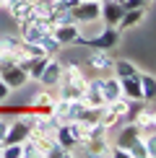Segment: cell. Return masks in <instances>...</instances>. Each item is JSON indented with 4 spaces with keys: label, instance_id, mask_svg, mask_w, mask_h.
<instances>
[{
    "label": "cell",
    "instance_id": "cell-12",
    "mask_svg": "<svg viewBox=\"0 0 156 158\" xmlns=\"http://www.w3.org/2000/svg\"><path fill=\"white\" fill-rule=\"evenodd\" d=\"M112 62H115V57L107 49H91V55H89V68L96 70V73H109Z\"/></svg>",
    "mask_w": 156,
    "mask_h": 158
},
{
    "label": "cell",
    "instance_id": "cell-30",
    "mask_svg": "<svg viewBox=\"0 0 156 158\" xmlns=\"http://www.w3.org/2000/svg\"><path fill=\"white\" fill-rule=\"evenodd\" d=\"M0 55H3V47H0Z\"/></svg>",
    "mask_w": 156,
    "mask_h": 158
},
{
    "label": "cell",
    "instance_id": "cell-9",
    "mask_svg": "<svg viewBox=\"0 0 156 158\" xmlns=\"http://www.w3.org/2000/svg\"><path fill=\"white\" fill-rule=\"evenodd\" d=\"M102 3V23L104 26H117V21L122 18V13H125V8H122V3H117V0H99Z\"/></svg>",
    "mask_w": 156,
    "mask_h": 158
},
{
    "label": "cell",
    "instance_id": "cell-20",
    "mask_svg": "<svg viewBox=\"0 0 156 158\" xmlns=\"http://www.w3.org/2000/svg\"><path fill=\"white\" fill-rule=\"evenodd\" d=\"M47 60H50L47 55H42V57H31L29 68H26L29 81H37V83H39V75H42V70H44V65H47Z\"/></svg>",
    "mask_w": 156,
    "mask_h": 158
},
{
    "label": "cell",
    "instance_id": "cell-23",
    "mask_svg": "<svg viewBox=\"0 0 156 158\" xmlns=\"http://www.w3.org/2000/svg\"><path fill=\"white\" fill-rule=\"evenodd\" d=\"M65 156H70V153H68V148L57 145V143H52L50 150H47V158H65Z\"/></svg>",
    "mask_w": 156,
    "mask_h": 158
},
{
    "label": "cell",
    "instance_id": "cell-18",
    "mask_svg": "<svg viewBox=\"0 0 156 158\" xmlns=\"http://www.w3.org/2000/svg\"><path fill=\"white\" fill-rule=\"evenodd\" d=\"M39 47L44 49V55H47V57H57V55L63 52V44L57 42L52 34H42V39H39Z\"/></svg>",
    "mask_w": 156,
    "mask_h": 158
},
{
    "label": "cell",
    "instance_id": "cell-2",
    "mask_svg": "<svg viewBox=\"0 0 156 158\" xmlns=\"http://www.w3.org/2000/svg\"><path fill=\"white\" fill-rule=\"evenodd\" d=\"M120 36H122V31L117 29V26H102L94 36L86 39V47H91V49H107L109 52L117 42H120Z\"/></svg>",
    "mask_w": 156,
    "mask_h": 158
},
{
    "label": "cell",
    "instance_id": "cell-4",
    "mask_svg": "<svg viewBox=\"0 0 156 158\" xmlns=\"http://www.w3.org/2000/svg\"><path fill=\"white\" fill-rule=\"evenodd\" d=\"M130 124H133V127L138 130L141 135L156 132V114H154V109H146V106L135 109L133 117H130Z\"/></svg>",
    "mask_w": 156,
    "mask_h": 158
},
{
    "label": "cell",
    "instance_id": "cell-26",
    "mask_svg": "<svg viewBox=\"0 0 156 158\" xmlns=\"http://www.w3.org/2000/svg\"><path fill=\"white\" fill-rule=\"evenodd\" d=\"M5 132H8V117H0V140L5 137Z\"/></svg>",
    "mask_w": 156,
    "mask_h": 158
},
{
    "label": "cell",
    "instance_id": "cell-8",
    "mask_svg": "<svg viewBox=\"0 0 156 158\" xmlns=\"http://www.w3.org/2000/svg\"><path fill=\"white\" fill-rule=\"evenodd\" d=\"M120 81V91H122V98L133 104H141L143 101V91H141V81L138 75H128V78H117Z\"/></svg>",
    "mask_w": 156,
    "mask_h": 158
},
{
    "label": "cell",
    "instance_id": "cell-28",
    "mask_svg": "<svg viewBox=\"0 0 156 158\" xmlns=\"http://www.w3.org/2000/svg\"><path fill=\"white\" fill-rule=\"evenodd\" d=\"M3 8H5V0H0V10H3Z\"/></svg>",
    "mask_w": 156,
    "mask_h": 158
},
{
    "label": "cell",
    "instance_id": "cell-6",
    "mask_svg": "<svg viewBox=\"0 0 156 158\" xmlns=\"http://www.w3.org/2000/svg\"><path fill=\"white\" fill-rule=\"evenodd\" d=\"M5 10L11 13V18L18 26L34 18V8H31V3H26V0H5Z\"/></svg>",
    "mask_w": 156,
    "mask_h": 158
},
{
    "label": "cell",
    "instance_id": "cell-10",
    "mask_svg": "<svg viewBox=\"0 0 156 158\" xmlns=\"http://www.w3.org/2000/svg\"><path fill=\"white\" fill-rule=\"evenodd\" d=\"M86 73H83V68L78 62H65L63 70H60V83H73V85H86Z\"/></svg>",
    "mask_w": 156,
    "mask_h": 158
},
{
    "label": "cell",
    "instance_id": "cell-21",
    "mask_svg": "<svg viewBox=\"0 0 156 158\" xmlns=\"http://www.w3.org/2000/svg\"><path fill=\"white\" fill-rule=\"evenodd\" d=\"M21 42H24V39L18 34H3V36H0V47H3V52H11V55L21 47Z\"/></svg>",
    "mask_w": 156,
    "mask_h": 158
},
{
    "label": "cell",
    "instance_id": "cell-5",
    "mask_svg": "<svg viewBox=\"0 0 156 158\" xmlns=\"http://www.w3.org/2000/svg\"><path fill=\"white\" fill-rule=\"evenodd\" d=\"M94 83H96V88H99V94H102V98H104V104L122 98L120 81H117L115 75H107V78H94Z\"/></svg>",
    "mask_w": 156,
    "mask_h": 158
},
{
    "label": "cell",
    "instance_id": "cell-1",
    "mask_svg": "<svg viewBox=\"0 0 156 158\" xmlns=\"http://www.w3.org/2000/svg\"><path fill=\"white\" fill-rule=\"evenodd\" d=\"M115 145L125 148L128 153H130V158H146V148H143V135H141V132H138V130H135L130 122L120 124V132H117Z\"/></svg>",
    "mask_w": 156,
    "mask_h": 158
},
{
    "label": "cell",
    "instance_id": "cell-27",
    "mask_svg": "<svg viewBox=\"0 0 156 158\" xmlns=\"http://www.w3.org/2000/svg\"><path fill=\"white\" fill-rule=\"evenodd\" d=\"M0 158H3V140H0Z\"/></svg>",
    "mask_w": 156,
    "mask_h": 158
},
{
    "label": "cell",
    "instance_id": "cell-16",
    "mask_svg": "<svg viewBox=\"0 0 156 158\" xmlns=\"http://www.w3.org/2000/svg\"><path fill=\"white\" fill-rule=\"evenodd\" d=\"M138 81H141V91H143V101H154V96H156V78L151 73H138Z\"/></svg>",
    "mask_w": 156,
    "mask_h": 158
},
{
    "label": "cell",
    "instance_id": "cell-24",
    "mask_svg": "<svg viewBox=\"0 0 156 158\" xmlns=\"http://www.w3.org/2000/svg\"><path fill=\"white\" fill-rule=\"evenodd\" d=\"M11 94H13V88L3 81V78H0V104H5V101H8V98H11Z\"/></svg>",
    "mask_w": 156,
    "mask_h": 158
},
{
    "label": "cell",
    "instance_id": "cell-15",
    "mask_svg": "<svg viewBox=\"0 0 156 158\" xmlns=\"http://www.w3.org/2000/svg\"><path fill=\"white\" fill-rule=\"evenodd\" d=\"M78 34H81V31H78V23H63V26H55V29H52V36H55L63 47L65 44H73Z\"/></svg>",
    "mask_w": 156,
    "mask_h": 158
},
{
    "label": "cell",
    "instance_id": "cell-14",
    "mask_svg": "<svg viewBox=\"0 0 156 158\" xmlns=\"http://www.w3.org/2000/svg\"><path fill=\"white\" fill-rule=\"evenodd\" d=\"M143 18H146V8H130L122 13V18L117 21V29L120 31H128V29H135Z\"/></svg>",
    "mask_w": 156,
    "mask_h": 158
},
{
    "label": "cell",
    "instance_id": "cell-22",
    "mask_svg": "<svg viewBox=\"0 0 156 158\" xmlns=\"http://www.w3.org/2000/svg\"><path fill=\"white\" fill-rule=\"evenodd\" d=\"M143 148H146V158H154L156 156V135L154 132L143 135Z\"/></svg>",
    "mask_w": 156,
    "mask_h": 158
},
{
    "label": "cell",
    "instance_id": "cell-17",
    "mask_svg": "<svg viewBox=\"0 0 156 158\" xmlns=\"http://www.w3.org/2000/svg\"><path fill=\"white\" fill-rule=\"evenodd\" d=\"M141 70L135 68V62L130 60H115L112 62V75L115 78H128V75H138Z\"/></svg>",
    "mask_w": 156,
    "mask_h": 158
},
{
    "label": "cell",
    "instance_id": "cell-29",
    "mask_svg": "<svg viewBox=\"0 0 156 158\" xmlns=\"http://www.w3.org/2000/svg\"><path fill=\"white\" fill-rule=\"evenodd\" d=\"M26 3H34V0H26Z\"/></svg>",
    "mask_w": 156,
    "mask_h": 158
},
{
    "label": "cell",
    "instance_id": "cell-3",
    "mask_svg": "<svg viewBox=\"0 0 156 158\" xmlns=\"http://www.w3.org/2000/svg\"><path fill=\"white\" fill-rule=\"evenodd\" d=\"M57 101V96L52 94L50 88H39L37 94H31V98H29V106L34 114H42V117H50L52 114V104Z\"/></svg>",
    "mask_w": 156,
    "mask_h": 158
},
{
    "label": "cell",
    "instance_id": "cell-31",
    "mask_svg": "<svg viewBox=\"0 0 156 158\" xmlns=\"http://www.w3.org/2000/svg\"><path fill=\"white\" fill-rule=\"evenodd\" d=\"M148 3H151V0H148Z\"/></svg>",
    "mask_w": 156,
    "mask_h": 158
},
{
    "label": "cell",
    "instance_id": "cell-13",
    "mask_svg": "<svg viewBox=\"0 0 156 158\" xmlns=\"http://www.w3.org/2000/svg\"><path fill=\"white\" fill-rule=\"evenodd\" d=\"M0 78H3V81L11 85L13 91H16V88H24V85L29 83V75H26V70H24V68H18V65H11L8 70H3V73H0Z\"/></svg>",
    "mask_w": 156,
    "mask_h": 158
},
{
    "label": "cell",
    "instance_id": "cell-11",
    "mask_svg": "<svg viewBox=\"0 0 156 158\" xmlns=\"http://www.w3.org/2000/svg\"><path fill=\"white\" fill-rule=\"evenodd\" d=\"M60 70H63V62L55 60V57H50L47 65H44V70H42V75H39V83L44 88H55L60 83Z\"/></svg>",
    "mask_w": 156,
    "mask_h": 158
},
{
    "label": "cell",
    "instance_id": "cell-19",
    "mask_svg": "<svg viewBox=\"0 0 156 158\" xmlns=\"http://www.w3.org/2000/svg\"><path fill=\"white\" fill-rule=\"evenodd\" d=\"M57 88H60L57 98H63V101H76V98L83 96V88L81 85H73V83H57Z\"/></svg>",
    "mask_w": 156,
    "mask_h": 158
},
{
    "label": "cell",
    "instance_id": "cell-25",
    "mask_svg": "<svg viewBox=\"0 0 156 158\" xmlns=\"http://www.w3.org/2000/svg\"><path fill=\"white\" fill-rule=\"evenodd\" d=\"M148 0H122V8L130 10V8H146Z\"/></svg>",
    "mask_w": 156,
    "mask_h": 158
},
{
    "label": "cell",
    "instance_id": "cell-7",
    "mask_svg": "<svg viewBox=\"0 0 156 158\" xmlns=\"http://www.w3.org/2000/svg\"><path fill=\"white\" fill-rule=\"evenodd\" d=\"M99 13H102L99 0H83L73 8V18H76V23H86V21H96Z\"/></svg>",
    "mask_w": 156,
    "mask_h": 158
}]
</instances>
